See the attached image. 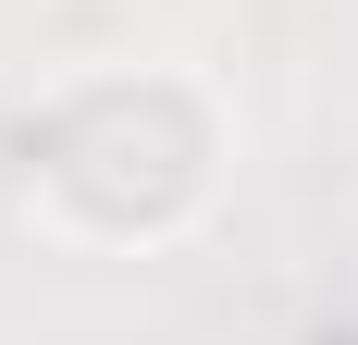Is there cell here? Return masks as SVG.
<instances>
[{"instance_id":"6da1fadb","label":"cell","mask_w":358,"mask_h":345,"mask_svg":"<svg viewBox=\"0 0 358 345\" xmlns=\"http://www.w3.org/2000/svg\"><path fill=\"white\" fill-rule=\"evenodd\" d=\"M13 161H25V210L62 247H161L222 185V111L198 74L111 62V74H74Z\"/></svg>"}]
</instances>
